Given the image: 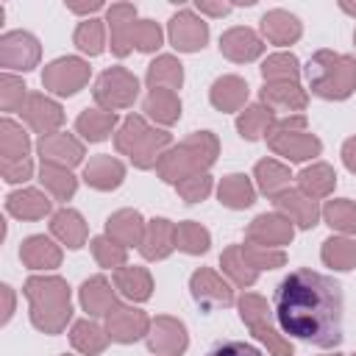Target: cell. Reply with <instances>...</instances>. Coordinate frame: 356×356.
<instances>
[{
  "label": "cell",
  "instance_id": "obj_1",
  "mask_svg": "<svg viewBox=\"0 0 356 356\" xmlns=\"http://www.w3.org/2000/svg\"><path fill=\"white\" fill-rule=\"evenodd\" d=\"M345 295L339 281L317 270H292L273 295V314L284 334L312 342L317 348H337L342 342Z\"/></svg>",
  "mask_w": 356,
  "mask_h": 356
},
{
  "label": "cell",
  "instance_id": "obj_2",
  "mask_svg": "<svg viewBox=\"0 0 356 356\" xmlns=\"http://www.w3.org/2000/svg\"><path fill=\"white\" fill-rule=\"evenodd\" d=\"M25 298L31 306V323L42 334H61L72 320L70 284L61 275H31L25 281Z\"/></svg>",
  "mask_w": 356,
  "mask_h": 356
},
{
  "label": "cell",
  "instance_id": "obj_3",
  "mask_svg": "<svg viewBox=\"0 0 356 356\" xmlns=\"http://www.w3.org/2000/svg\"><path fill=\"white\" fill-rule=\"evenodd\" d=\"M114 147L136 170H153L159 159L172 147V134L167 128L150 125L142 114H128L114 131Z\"/></svg>",
  "mask_w": 356,
  "mask_h": 356
},
{
  "label": "cell",
  "instance_id": "obj_4",
  "mask_svg": "<svg viewBox=\"0 0 356 356\" xmlns=\"http://www.w3.org/2000/svg\"><path fill=\"white\" fill-rule=\"evenodd\" d=\"M220 156V139L211 131H195L178 145H172L156 164V172L164 184H181L189 175L209 172V167Z\"/></svg>",
  "mask_w": 356,
  "mask_h": 356
},
{
  "label": "cell",
  "instance_id": "obj_5",
  "mask_svg": "<svg viewBox=\"0 0 356 356\" xmlns=\"http://www.w3.org/2000/svg\"><path fill=\"white\" fill-rule=\"evenodd\" d=\"M312 95L323 100H348L356 92V58L337 50H317L306 64Z\"/></svg>",
  "mask_w": 356,
  "mask_h": 356
},
{
  "label": "cell",
  "instance_id": "obj_6",
  "mask_svg": "<svg viewBox=\"0 0 356 356\" xmlns=\"http://www.w3.org/2000/svg\"><path fill=\"white\" fill-rule=\"evenodd\" d=\"M264 139L267 147L275 156H284L286 161H309L323 153V142L317 134L309 131L303 114H289L284 120H275Z\"/></svg>",
  "mask_w": 356,
  "mask_h": 356
},
{
  "label": "cell",
  "instance_id": "obj_7",
  "mask_svg": "<svg viewBox=\"0 0 356 356\" xmlns=\"http://www.w3.org/2000/svg\"><path fill=\"white\" fill-rule=\"evenodd\" d=\"M236 309H239V317L242 323L248 325V331L261 342L267 345L270 356H295V348L292 342L278 331L275 320H273V309L267 306V300L256 292H245L239 300H236Z\"/></svg>",
  "mask_w": 356,
  "mask_h": 356
},
{
  "label": "cell",
  "instance_id": "obj_8",
  "mask_svg": "<svg viewBox=\"0 0 356 356\" xmlns=\"http://www.w3.org/2000/svg\"><path fill=\"white\" fill-rule=\"evenodd\" d=\"M92 97L103 111L117 114V111L134 106V100L139 97V78L125 67H108L97 75Z\"/></svg>",
  "mask_w": 356,
  "mask_h": 356
},
{
  "label": "cell",
  "instance_id": "obj_9",
  "mask_svg": "<svg viewBox=\"0 0 356 356\" xmlns=\"http://www.w3.org/2000/svg\"><path fill=\"white\" fill-rule=\"evenodd\" d=\"M89 75H92L89 61H83L81 56H61V58L44 64V70H42V86L50 95L72 97V95H78L89 83Z\"/></svg>",
  "mask_w": 356,
  "mask_h": 356
},
{
  "label": "cell",
  "instance_id": "obj_10",
  "mask_svg": "<svg viewBox=\"0 0 356 356\" xmlns=\"http://www.w3.org/2000/svg\"><path fill=\"white\" fill-rule=\"evenodd\" d=\"M189 292L192 300L203 309V312H214V309H228L234 306V289L231 284L211 267H197L189 275Z\"/></svg>",
  "mask_w": 356,
  "mask_h": 356
},
{
  "label": "cell",
  "instance_id": "obj_11",
  "mask_svg": "<svg viewBox=\"0 0 356 356\" xmlns=\"http://www.w3.org/2000/svg\"><path fill=\"white\" fill-rule=\"evenodd\" d=\"M167 39L178 53H197L209 42V22L192 8H181L167 22Z\"/></svg>",
  "mask_w": 356,
  "mask_h": 356
},
{
  "label": "cell",
  "instance_id": "obj_12",
  "mask_svg": "<svg viewBox=\"0 0 356 356\" xmlns=\"http://www.w3.org/2000/svg\"><path fill=\"white\" fill-rule=\"evenodd\" d=\"M39 58H42V47L33 33L6 31L0 36V67H6V72H11V70L28 72L39 64Z\"/></svg>",
  "mask_w": 356,
  "mask_h": 356
},
{
  "label": "cell",
  "instance_id": "obj_13",
  "mask_svg": "<svg viewBox=\"0 0 356 356\" xmlns=\"http://www.w3.org/2000/svg\"><path fill=\"white\" fill-rule=\"evenodd\" d=\"M145 342H147V350L156 356H181L189 348V334L178 317L159 314V317H153Z\"/></svg>",
  "mask_w": 356,
  "mask_h": 356
},
{
  "label": "cell",
  "instance_id": "obj_14",
  "mask_svg": "<svg viewBox=\"0 0 356 356\" xmlns=\"http://www.w3.org/2000/svg\"><path fill=\"white\" fill-rule=\"evenodd\" d=\"M150 317L147 312L136 309V306H125V303H117L108 317H106V331L111 337V342H120V345H134L139 339L147 337L150 331Z\"/></svg>",
  "mask_w": 356,
  "mask_h": 356
},
{
  "label": "cell",
  "instance_id": "obj_15",
  "mask_svg": "<svg viewBox=\"0 0 356 356\" xmlns=\"http://www.w3.org/2000/svg\"><path fill=\"white\" fill-rule=\"evenodd\" d=\"M295 236V225L289 217H284L281 211H264L259 217H253L245 228V239L250 245H261V248H284L289 245Z\"/></svg>",
  "mask_w": 356,
  "mask_h": 356
},
{
  "label": "cell",
  "instance_id": "obj_16",
  "mask_svg": "<svg viewBox=\"0 0 356 356\" xmlns=\"http://www.w3.org/2000/svg\"><path fill=\"white\" fill-rule=\"evenodd\" d=\"M36 153L42 156V161L47 164H58V167H78L86 156V147L83 142L75 136V134H67V131H56V134H47V136H39L36 142Z\"/></svg>",
  "mask_w": 356,
  "mask_h": 356
},
{
  "label": "cell",
  "instance_id": "obj_17",
  "mask_svg": "<svg viewBox=\"0 0 356 356\" xmlns=\"http://www.w3.org/2000/svg\"><path fill=\"white\" fill-rule=\"evenodd\" d=\"M22 120L28 122L31 131H36L39 136H47V134H56L61 125H64V108L58 100H53L50 95L44 92H31L28 100H25V108L19 111Z\"/></svg>",
  "mask_w": 356,
  "mask_h": 356
},
{
  "label": "cell",
  "instance_id": "obj_18",
  "mask_svg": "<svg viewBox=\"0 0 356 356\" xmlns=\"http://www.w3.org/2000/svg\"><path fill=\"white\" fill-rule=\"evenodd\" d=\"M220 53L234 64H248L264 53V39L248 25H234L220 36Z\"/></svg>",
  "mask_w": 356,
  "mask_h": 356
},
{
  "label": "cell",
  "instance_id": "obj_19",
  "mask_svg": "<svg viewBox=\"0 0 356 356\" xmlns=\"http://www.w3.org/2000/svg\"><path fill=\"white\" fill-rule=\"evenodd\" d=\"M273 206H275V211L289 217L292 225H298L303 231H312L323 217V209L317 206V200H312L309 195H303L300 189H292V186L284 189L278 197H273Z\"/></svg>",
  "mask_w": 356,
  "mask_h": 356
},
{
  "label": "cell",
  "instance_id": "obj_20",
  "mask_svg": "<svg viewBox=\"0 0 356 356\" xmlns=\"http://www.w3.org/2000/svg\"><path fill=\"white\" fill-rule=\"evenodd\" d=\"M259 103L270 106L273 111L300 114L309 106V92L295 81H273L259 89Z\"/></svg>",
  "mask_w": 356,
  "mask_h": 356
},
{
  "label": "cell",
  "instance_id": "obj_21",
  "mask_svg": "<svg viewBox=\"0 0 356 356\" xmlns=\"http://www.w3.org/2000/svg\"><path fill=\"white\" fill-rule=\"evenodd\" d=\"M136 22V6L134 3H111L106 8V28L111 36V53L117 58H125L131 47V25Z\"/></svg>",
  "mask_w": 356,
  "mask_h": 356
},
{
  "label": "cell",
  "instance_id": "obj_22",
  "mask_svg": "<svg viewBox=\"0 0 356 356\" xmlns=\"http://www.w3.org/2000/svg\"><path fill=\"white\" fill-rule=\"evenodd\" d=\"M83 181H86V186H92L97 192H114L125 181V164L108 153L92 156L83 164Z\"/></svg>",
  "mask_w": 356,
  "mask_h": 356
},
{
  "label": "cell",
  "instance_id": "obj_23",
  "mask_svg": "<svg viewBox=\"0 0 356 356\" xmlns=\"http://www.w3.org/2000/svg\"><path fill=\"white\" fill-rule=\"evenodd\" d=\"M300 33H303L300 19L292 11H286V8H270L261 17V36L270 44H278V47L295 44L300 39Z\"/></svg>",
  "mask_w": 356,
  "mask_h": 356
},
{
  "label": "cell",
  "instance_id": "obj_24",
  "mask_svg": "<svg viewBox=\"0 0 356 356\" xmlns=\"http://www.w3.org/2000/svg\"><path fill=\"white\" fill-rule=\"evenodd\" d=\"M50 234H53L61 245H67L70 250H78V248H83L86 239H89V225H86V220L81 217V211L64 206V209H58V211L50 214Z\"/></svg>",
  "mask_w": 356,
  "mask_h": 356
},
{
  "label": "cell",
  "instance_id": "obj_25",
  "mask_svg": "<svg viewBox=\"0 0 356 356\" xmlns=\"http://www.w3.org/2000/svg\"><path fill=\"white\" fill-rule=\"evenodd\" d=\"M172 250H175V222H170L167 217L147 220V228H145L139 253H142L147 261H161V259H167Z\"/></svg>",
  "mask_w": 356,
  "mask_h": 356
},
{
  "label": "cell",
  "instance_id": "obj_26",
  "mask_svg": "<svg viewBox=\"0 0 356 356\" xmlns=\"http://www.w3.org/2000/svg\"><path fill=\"white\" fill-rule=\"evenodd\" d=\"M248 95H250V86L245 78L239 75H220L211 89H209V100L217 111L228 114V111H242L245 103H248Z\"/></svg>",
  "mask_w": 356,
  "mask_h": 356
},
{
  "label": "cell",
  "instance_id": "obj_27",
  "mask_svg": "<svg viewBox=\"0 0 356 356\" xmlns=\"http://www.w3.org/2000/svg\"><path fill=\"white\" fill-rule=\"evenodd\" d=\"M6 211L17 220H42L53 211V200L42 192V189H33V186H25V189H14L8 192L6 197Z\"/></svg>",
  "mask_w": 356,
  "mask_h": 356
},
{
  "label": "cell",
  "instance_id": "obj_28",
  "mask_svg": "<svg viewBox=\"0 0 356 356\" xmlns=\"http://www.w3.org/2000/svg\"><path fill=\"white\" fill-rule=\"evenodd\" d=\"M19 259L31 270H56L61 264V245H56L44 234H33V236L22 239Z\"/></svg>",
  "mask_w": 356,
  "mask_h": 356
},
{
  "label": "cell",
  "instance_id": "obj_29",
  "mask_svg": "<svg viewBox=\"0 0 356 356\" xmlns=\"http://www.w3.org/2000/svg\"><path fill=\"white\" fill-rule=\"evenodd\" d=\"M78 300L89 317H108V312L117 306V292L111 289V284L103 275H92L81 284Z\"/></svg>",
  "mask_w": 356,
  "mask_h": 356
},
{
  "label": "cell",
  "instance_id": "obj_30",
  "mask_svg": "<svg viewBox=\"0 0 356 356\" xmlns=\"http://www.w3.org/2000/svg\"><path fill=\"white\" fill-rule=\"evenodd\" d=\"M145 228H147V222L136 209H120L106 220V234L114 242H120L122 248H134V245L139 248Z\"/></svg>",
  "mask_w": 356,
  "mask_h": 356
},
{
  "label": "cell",
  "instance_id": "obj_31",
  "mask_svg": "<svg viewBox=\"0 0 356 356\" xmlns=\"http://www.w3.org/2000/svg\"><path fill=\"white\" fill-rule=\"evenodd\" d=\"M114 289L131 303H145L153 295V278L145 267L125 264V267L114 270Z\"/></svg>",
  "mask_w": 356,
  "mask_h": 356
},
{
  "label": "cell",
  "instance_id": "obj_32",
  "mask_svg": "<svg viewBox=\"0 0 356 356\" xmlns=\"http://www.w3.org/2000/svg\"><path fill=\"white\" fill-rule=\"evenodd\" d=\"M142 111L147 120H153L161 128L175 125L181 120V97L172 89H150L142 103Z\"/></svg>",
  "mask_w": 356,
  "mask_h": 356
},
{
  "label": "cell",
  "instance_id": "obj_33",
  "mask_svg": "<svg viewBox=\"0 0 356 356\" xmlns=\"http://www.w3.org/2000/svg\"><path fill=\"white\" fill-rule=\"evenodd\" d=\"M111 342L106 325L95 323V320H75L72 328H70V345L83 353V356H100L106 350V345Z\"/></svg>",
  "mask_w": 356,
  "mask_h": 356
},
{
  "label": "cell",
  "instance_id": "obj_34",
  "mask_svg": "<svg viewBox=\"0 0 356 356\" xmlns=\"http://www.w3.org/2000/svg\"><path fill=\"white\" fill-rule=\"evenodd\" d=\"M117 128V114L103 108H83L75 120V134H81L83 142H106Z\"/></svg>",
  "mask_w": 356,
  "mask_h": 356
},
{
  "label": "cell",
  "instance_id": "obj_35",
  "mask_svg": "<svg viewBox=\"0 0 356 356\" xmlns=\"http://www.w3.org/2000/svg\"><path fill=\"white\" fill-rule=\"evenodd\" d=\"M334 186H337V172L325 161H314V164H309L298 172V189L303 195H309L312 200L328 197L334 192Z\"/></svg>",
  "mask_w": 356,
  "mask_h": 356
},
{
  "label": "cell",
  "instance_id": "obj_36",
  "mask_svg": "<svg viewBox=\"0 0 356 356\" xmlns=\"http://www.w3.org/2000/svg\"><path fill=\"white\" fill-rule=\"evenodd\" d=\"M217 200L225 206V209H234V211H242L248 206H253L256 200V186L253 181L245 175V172H231L220 181L217 186Z\"/></svg>",
  "mask_w": 356,
  "mask_h": 356
},
{
  "label": "cell",
  "instance_id": "obj_37",
  "mask_svg": "<svg viewBox=\"0 0 356 356\" xmlns=\"http://www.w3.org/2000/svg\"><path fill=\"white\" fill-rule=\"evenodd\" d=\"M145 83H147V89H172V92H178L184 86V64L175 56H167V53L156 56L147 64Z\"/></svg>",
  "mask_w": 356,
  "mask_h": 356
},
{
  "label": "cell",
  "instance_id": "obj_38",
  "mask_svg": "<svg viewBox=\"0 0 356 356\" xmlns=\"http://www.w3.org/2000/svg\"><path fill=\"white\" fill-rule=\"evenodd\" d=\"M275 120H278V117H275V111H273L270 106L253 103V106H245V108L236 114V131H239L242 139L256 142V139L267 136V131L273 128Z\"/></svg>",
  "mask_w": 356,
  "mask_h": 356
},
{
  "label": "cell",
  "instance_id": "obj_39",
  "mask_svg": "<svg viewBox=\"0 0 356 356\" xmlns=\"http://www.w3.org/2000/svg\"><path fill=\"white\" fill-rule=\"evenodd\" d=\"M253 178H256L259 192L273 200V197H278L284 189H289L292 172H289L286 164H281V161H275V159H261V161H256V167H253Z\"/></svg>",
  "mask_w": 356,
  "mask_h": 356
},
{
  "label": "cell",
  "instance_id": "obj_40",
  "mask_svg": "<svg viewBox=\"0 0 356 356\" xmlns=\"http://www.w3.org/2000/svg\"><path fill=\"white\" fill-rule=\"evenodd\" d=\"M39 181H42L44 192H50L53 200H61V203H67V200L78 192V178L72 175V170L58 167V164L42 161V167H39Z\"/></svg>",
  "mask_w": 356,
  "mask_h": 356
},
{
  "label": "cell",
  "instance_id": "obj_41",
  "mask_svg": "<svg viewBox=\"0 0 356 356\" xmlns=\"http://www.w3.org/2000/svg\"><path fill=\"white\" fill-rule=\"evenodd\" d=\"M220 267L222 273L236 284V286H253L256 278H259V270L245 259V250L242 245H228L222 253H220Z\"/></svg>",
  "mask_w": 356,
  "mask_h": 356
},
{
  "label": "cell",
  "instance_id": "obj_42",
  "mask_svg": "<svg viewBox=\"0 0 356 356\" xmlns=\"http://www.w3.org/2000/svg\"><path fill=\"white\" fill-rule=\"evenodd\" d=\"M320 259L325 267L331 270H339V273H348L356 267V239L350 236H328L320 248Z\"/></svg>",
  "mask_w": 356,
  "mask_h": 356
},
{
  "label": "cell",
  "instance_id": "obj_43",
  "mask_svg": "<svg viewBox=\"0 0 356 356\" xmlns=\"http://www.w3.org/2000/svg\"><path fill=\"white\" fill-rule=\"evenodd\" d=\"M28 153H31L28 131L11 117H3L0 120V156L6 161H14V159H28Z\"/></svg>",
  "mask_w": 356,
  "mask_h": 356
},
{
  "label": "cell",
  "instance_id": "obj_44",
  "mask_svg": "<svg viewBox=\"0 0 356 356\" xmlns=\"http://www.w3.org/2000/svg\"><path fill=\"white\" fill-rule=\"evenodd\" d=\"M211 245V234L206 225L195 222V220H184V222H175V248L181 253H189V256H200L206 253Z\"/></svg>",
  "mask_w": 356,
  "mask_h": 356
},
{
  "label": "cell",
  "instance_id": "obj_45",
  "mask_svg": "<svg viewBox=\"0 0 356 356\" xmlns=\"http://www.w3.org/2000/svg\"><path fill=\"white\" fill-rule=\"evenodd\" d=\"M323 220L331 231H337L342 236H350V234H356V203L348 200V197L328 200L323 206Z\"/></svg>",
  "mask_w": 356,
  "mask_h": 356
},
{
  "label": "cell",
  "instance_id": "obj_46",
  "mask_svg": "<svg viewBox=\"0 0 356 356\" xmlns=\"http://www.w3.org/2000/svg\"><path fill=\"white\" fill-rule=\"evenodd\" d=\"M106 19H97V17H89L83 22H78L75 33H72V42L81 53L86 56H100L106 50Z\"/></svg>",
  "mask_w": 356,
  "mask_h": 356
},
{
  "label": "cell",
  "instance_id": "obj_47",
  "mask_svg": "<svg viewBox=\"0 0 356 356\" xmlns=\"http://www.w3.org/2000/svg\"><path fill=\"white\" fill-rule=\"evenodd\" d=\"M89 248H92L95 261H97L103 270H120V267H125V261H128V248H122L120 242H114L108 234L92 236V239H89Z\"/></svg>",
  "mask_w": 356,
  "mask_h": 356
},
{
  "label": "cell",
  "instance_id": "obj_48",
  "mask_svg": "<svg viewBox=\"0 0 356 356\" xmlns=\"http://www.w3.org/2000/svg\"><path fill=\"white\" fill-rule=\"evenodd\" d=\"M261 78L264 83H273V81H295L300 78V64L292 53H273L261 61Z\"/></svg>",
  "mask_w": 356,
  "mask_h": 356
},
{
  "label": "cell",
  "instance_id": "obj_49",
  "mask_svg": "<svg viewBox=\"0 0 356 356\" xmlns=\"http://www.w3.org/2000/svg\"><path fill=\"white\" fill-rule=\"evenodd\" d=\"M28 86L22 83V78L11 75V72H3L0 75V108L3 111H22L25 108V100H28Z\"/></svg>",
  "mask_w": 356,
  "mask_h": 356
},
{
  "label": "cell",
  "instance_id": "obj_50",
  "mask_svg": "<svg viewBox=\"0 0 356 356\" xmlns=\"http://www.w3.org/2000/svg\"><path fill=\"white\" fill-rule=\"evenodd\" d=\"M164 42V33L159 28V22L153 19H136L131 25V47H136L139 53H153L159 50Z\"/></svg>",
  "mask_w": 356,
  "mask_h": 356
},
{
  "label": "cell",
  "instance_id": "obj_51",
  "mask_svg": "<svg viewBox=\"0 0 356 356\" xmlns=\"http://www.w3.org/2000/svg\"><path fill=\"white\" fill-rule=\"evenodd\" d=\"M211 189H214V178L209 172H197V175H189L181 184H175V192L181 195L184 203H200L211 195Z\"/></svg>",
  "mask_w": 356,
  "mask_h": 356
},
{
  "label": "cell",
  "instance_id": "obj_52",
  "mask_svg": "<svg viewBox=\"0 0 356 356\" xmlns=\"http://www.w3.org/2000/svg\"><path fill=\"white\" fill-rule=\"evenodd\" d=\"M242 250H245V259H248L259 273H261V270H278V267L286 264V253L278 250V248H261V245L245 242Z\"/></svg>",
  "mask_w": 356,
  "mask_h": 356
},
{
  "label": "cell",
  "instance_id": "obj_53",
  "mask_svg": "<svg viewBox=\"0 0 356 356\" xmlns=\"http://www.w3.org/2000/svg\"><path fill=\"white\" fill-rule=\"evenodd\" d=\"M0 175H3V181H8V184H22V181H28V178L33 175V161H31V156H28V159H14V161L0 159Z\"/></svg>",
  "mask_w": 356,
  "mask_h": 356
},
{
  "label": "cell",
  "instance_id": "obj_54",
  "mask_svg": "<svg viewBox=\"0 0 356 356\" xmlns=\"http://www.w3.org/2000/svg\"><path fill=\"white\" fill-rule=\"evenodd\" d=\"M206 356H264V353L242 339H222V342L211 345Z\"/></svg>",
  "mask_w": 356,
  "mask_h": 356
},
{
  "label": "cell",
  "instance_id": "obj_55",
  "mask_svg": "<svg viewBox=\"0 0 356 356\" xmlns=\"http://www.w3.org/2000/svg\"><path fill=\"white\" fill-rule=\"evenodd\" d=\"M231 8H234L231 3H211V0H197L195 3V11L209 14V17H225Z\"/></svg>",
  "mask_w": 356,
  "mask_h": 356
},
{
  "label": "cell",
  "instance_id": "obj_56",
  "mask_svg": "<svg viewBox=\"0 0 356 356\" xmlns=\"http://www.w3.org/2000/svg\"><path fill=\"white\" fill-rule=\"evenodd\" d=\"M0 295H3V314H0V323L6 325V323L11 320V314H14V289H11L8 284H3V286H0Z\"/></svg>",
  "mask_w": 356,
  "mask_h": 356
},
{
  "label": "cell",
  "instance_id": "obj_57",
  "mask_svg": "<svg viewBox=\"0 0 356 356\" xmlns=\"http://www.w3.org/2000/svg\"><path fill=\"white\" fill-rule=\"evenodd\" d=\"M342 164H345L350 172H356V136L345 139V145H342Z\"/></svg>",
  "mask_w": 356,
  "mask_h": 356
},
{
  "label": "cell",
  "instance_id": "obj_58",
  "mask_svg": "<svg viewBox=\"0 0 356 356\" xmlns=\"http://www.w3.org/2000/svg\"><path fill=\"white\" fill-rule=\"evenodd\" d=\"M100 8H103L100 0H92V3H70V6H67V11H72V14H95V11H100Z\"/></svg>",
  "mask_w": 356,
  "mask_h": 356
},
{
  "label": "cell",
  "instance_id": "obj_59",
  "mask_svg": "<svg viewBox=\"0 0 356 356\" xmlns=\"http://www.w3.org/2000/svg\"><path fill=\"white\" fill-rule=\"evenodd\" d=\"M342 6V11H348V14H356V6H350V3H339Z\"/></svg>",
  "mask_w": 356,
  "mask_h": 356
},
{
  "label": "cell",
  "instance_id": "obj_60",
  "mask_svg": "<svg viewBox=\"0 0 356 356\" xmlns=\"http://www.w3.org/2000/svg\"><path fill=\"white\" fill-rule=\"evenodd\" d=\"M325 356H342V353H337V350H334V353H325Z\"/></svg>",
  "mask_w": 356,
  "mask_h": 356
},
{
  "label": "cell",
  "instance_id": "obj_61",
  "mask_svg": "<svg viewBox=\"0 0 356 356\" xmlns=\"http://www.w3.org/2000/svg\"><path fill=\"white\" fill-rule=\"evenodd\" d=\"M353 42H356V31H353Z\"/></svg>",
  "mask_w": 356,
  "mask_h": 356
},
{
  "label": "cell",
  "instance_id": "obj_62",
  "mask_svg": "<svg viewBox=\"0 0 356 356\" xmlns=\"http://www.w3.org/2000/svg\"><path fill=\"white\" fill-rule=\"evenodd\" d=\"M64 356H70V353H64Z\"/></svg>",
  "mask_w": 356,
  "mask_h": 356
},
{
  "label": "cell",
  "instance_id": "obj_63",
  "mask_svg": "<svg viewBox=\"0 0 356 356\" xmlns=\"http://www.w3.org/2000/svg\"><path fill=\"white\" fill-rule=\"evenodd\" d=\"M353 356H356V353H353Z\"/></svg>",
  "mask_w": 356,
  "mask_h": 356
}]
</instances>
